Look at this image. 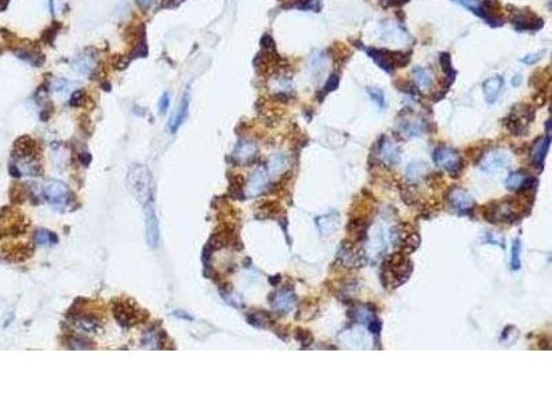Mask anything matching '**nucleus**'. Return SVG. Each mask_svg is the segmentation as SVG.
<instances>
[{"mask_svg":"<svg viewBox=\"0 0 552 414\" xmlns=\"http://www.w3.org/2000/svg\"><path fill=\"white\" fill-rule=\"evenodd\" d=\"M433 162L436 166H439L446 171H449L451 176H457L463 170V161L460 158L457 151L451 149L449 146H439L433 152Z\"/></svg>","mask_w":552,"mask_h":414,"instance_id":"obj_4","label":"nucleus"},{"mask_svg":"<svg viewBox=\"0 0 552 414\" xmlns=\"http://www.w3.org/2000/svg\"><path fill=\"white\" fill-rule=\"evenodd\" d=\"M520 239H515L512 243V250H511V268L516 270L520 268Z\"/></svg>","mask_w":552,"mask_h":414,"instance_id":"obj_25","label":"nucleus"},{"mask_svg":"<svg viewBox=\"0 0 552 414\" xmlns=\"http://www.w3.org/2000/svg\"><path fill=\"white\" fill-rule=\"evenodd\" d=\"M543 57V53H535V54H529L526 57L520 58V62L526 64V65H533L535 62H538Z\"/></svg>","mask_w":552,"mask_h":414,"instance_id":"obj_35","label":"nucleus"},{"mask_svg":"<svg viewBox=\"0 0 552 414\" xmlns=\"http://www.w3.org/2000/svg\"><path fill=\"white\" fill-rule=\"evenodd\" d=\"M127 182L130 191L137 198V200L141 204H146L151 202V174L148 169L142 164H134L127 176Z\"/></svg>","mask_w":552,"mask_h":414,"instance_id":"obj_1","label":"nucleus"},{"mask_svg":"<svg viewBox=\"0 0 552 414\" xmlns=\"http://www.w3.org/2000/svg\"><path fill=\"white\" fill-rule=\"evenodd\" d=\"M520 83H522V76L520 75H515V76L512 77V85L515 86V87L520 85Z\"/></svg>","mask_w":552,"mask_h":414,"instance_id":"obj_41","label":"nucleus"},{"mask_svg":"<svg viewBox=\"0 0 552 414\" xmlns=\"http://www.w3.org/2000/svg\"><path fill=\"white\" fill-rule=\"evenodd\" d=\"M101 86H102V90H105V91H109L110 90V85L109 83H107V82H104Z\"/></svg>","mask_w":552,"mask_h":414,"instance_id":"obj_45","label":"nucleus"},{"mask_svg":"<svg viewBox=\"0 0 552 414\" xmlns=\"http://www.w3.org/2000/svg\"><path fill=\"white\" fill-rule=\"evenodd\" d=\"M385 270L387 276L392 280V286L398 288L410 278L413 264L403 253H395L385 262Z\"/></svg>","mask_w":552,"mask_h":414,"instance_id":"obj_2","label":"nucleus"},{"mask_svg":"<svg viewBox=\"0 0 552 414\" xmlns=\"http://www.w3.org/2000/svg\"><path fill=\"white\" fill-rule=\"evenodd\" d=\"M311 62H312V68H319L322 67L323 65V55L322 54H315L314 57H312V59H311Z\"/></svg>","mask_w":552,"mask_h":414,"instance_id":"obj_38","label":"nucleus"},{"mask_svg":"<svg viewBox=\"0 0 552 414\" xmlns=\"http://www.w3.org/2000/svg\"><path fill=\"white\" fill-rule=\"evenodd\" d=\"M507 163H508V158L505 153L502 151H493L482 158L479 167L486 173H497V171H501L507 166Z\"/></svg>","mask_w":552,"mask_h":414,"instance_id":"obj_12","label":"nucleus"},{"mask_svg":"<svg viewBox=\"0 0 552 414\" xmlns=\"http://www.w3.org/2000/svg\"><path fill=\"white\" fill-rule=\"evenodd\" d=\"M413 79H414V82H416L417 87L421 89V90L428 89V87L431 86V83H432V77H431V75L425 71L424 68L421 67H416L413 69Z\"/></svg>","mask_w":552,"mask_h":414,"instance_id":"obj_19","label":"nucleus"},{"mask_svg":"<svg viewBox=\"0 0 552 414\" xmlns=\"http://www.w3.org/2000/svg\"><path fill=\"white\" fill-rule=\"evenodd\" d=\"M176 315H177V316H179V318H182V319H184V318H187L188 321H192V316H191V315H188V313H185V312H179V311H177V312H176Z\"/></svg>","mask_w":552,"mask_h":414,"instance_id":"obj_42","label":"nucleus"},{"mask_svg":"<svg viewBox=\"0 0 552 414\" xmlns=\"http://www.w3.org/2000/svg\"><path fill=\"white\" fill-rule=\"evenodd\" d=\"M502 86H504V79L501 76H493L484 82L483 94L487 104H494L497 101L499 95L501 93Z\"/></svg>","mask_w":552,"mask_h":414,"instance_id":"obj_15","label":"nucleus"},{"mask_svg":"<svg viewBox=\"0 0 552 414\" xmlns=\"http://www.w3.org/2000/svg\"><path fill=\"white\" fill-rule=\"evenodd\" d=\"M409 0H391L390 1V4H405V3H408Z\"/></svg>","mask_w":552,"mask_h":414,"instance_id":"obj_44","label":"nucleus"},{"mask_svg":"<svg viewBox=\"0 0 552 414\" xmlns=\"http://www.w3.org/2000/svg\"><path fill=\"white\" fill-rule=\"evenodd\" d=\"M145 207V235H146V242L149 247H158L159 243V221L156 217L155 206L152 202H148L144 204Z\"/></svg>","mask_w":552,"mask_h":414,"instance_id":"obj_8","label":"nucleus"},{"mask_svg":"<svg viewBox=\"0 0 552 414\" xmlns=\"http://www.w3.org/2000/svg\"><path fill=\"white\" fill-rule=\"evenodd\" d=\"M269 321H271V318L267 312H255L247 318V322L255 327H267Z\"/></svg>","mask_w":552,"mask_h":414,"instance_id":"obj_24","label":"nucleus"},{"mask_svg":"<svg viewBox=\"0 0 552 414\" xmlns=\"http://www.w3.org/2000/svg\"><path fill=\"white\" fill-rule=\"evenodd\" d=\"M156 1H158V0H137L138 6H141L142 9H149V7H152Z\"/></svg>","mask_w":552,"mask_h":414,"instance_id":"obj_39","label":"nucleus"},{"mask_svg":"<svg viewBox=\"0 0 552 414\" xmlns=\"http://www.w3.org/2000/svg\"><path fill=\"white\" fill-rule=\"evenodd\" d=\"M505 185L511 191H525L537 185V181L532 176H529L527 173L520 170V171L511 173L505 181Z\"/></svg>","mask_w":552,"mask_h":414,"instance_id":"obj_13","label":"nucleus"},{"mask_svg":"<svg viewBox=\"0 0 552 414\" xmlns=\"http://www.w3.org/2000/svg\"><path fill=\"white\" fill-rule=\"evenodd\" d=\"M35 242L42 246H51V245H55V243L58 242V237H57L55 234H53L50 231L42 229V231H37V232H36V235H35Z\"/></svg>","mask_w":552,"mask_h":414,"instance_id":"obj_22","label":"nucleus"},{"mask_svg":"<svg viewBox=\"0 0 552 414\" xmlns=\"http://www.w3.org/2000/svg\"><path fill=\"white\" fill-rule=\"evenodd\" d=\"M61 26L62 25H61L58 21H54V22L51 24V26H49L46 31H43L40 40H42L43 43H46V44H53V43H54V39H55V36L58 34V31L61 29Z\"/></svg>","mask_w":552,"mask_h":414,"instance_id":"obj_23","label":"nucleus"},{"mask_svg":"<svg viewBox=\"0 0 552 414\" xmlns=\"http://www.w3.org/2000/svg\"><path fill=\"white\" fill-rule=\"evenodd\" d=\"M512 24L515 25V28L518 31H537L543 26V19H535L532 21L529 18L525 17H518L512 21Z\"/></svg>","mask_w":552,"mask_h":414,"instance_id":"obj_20","label":"nucleus"},{"mask_svg":"<svg viewBox=\"0 0 552 414\" xmlns=\"http://www.w3.org/2000/svg\"><path fill=\"white\" fill-rule=\"evenodd\" d=\"M80 162L85 164V166H87L90 162H91V156H90V153H82L80 155Z\"/></svg>","mask_w":552,"mask_h":414,"instance_id":"obj_40","label":"nucleus"},{"mask_svg":"<svg viewBox=\"0 0 552 414\" xmlns=\"http://www.w3.org/2000/svg\"><path fill=\"white\" fill-rule=\"evenodd\" d=\"M423 130H424V126H423V123H421V122H416V123H406L405 126L402 127V131H403V133H405V135H406V137H409V138L420 135L421 133H423Z\"/></svg>","mask_w":552,"mask_h":414,"instance_id":"obj_26","label":"nucleus"},{"mask_svg":"<svg viewBox=\"0 0 552 414\" xmlns=\"http://www.w3.org/2000/svg\"><path fill=\"white\" fill-rule=\"evenodd\" d=\"M83 100H85V91L83 90H76V91H73L72 97H71V105L72 107H79V105L83 104Z\"/></svg>","mask_w":552,"mask_h":414,"instance_id":"obj_34","label":"nucleus"},{"mask_svg":"<svg viewBox=\"0 0 552 414\" xmlns=\"http://www.w3.org/2000/svg\"><path fill=\"white\" fill-rule=\"evenodd\" d=\"M377 156H378V159L385 166H395L400 161L399 146L395 144L392 140L384 137L381 141H380V144H378Z\"/></svg>","mask_w":552,"mask_h":414,"instance_id":"obj_11","label":"nucleus"},{"mask_svg":"<svg viewBox=\"0 0 552 414\" xmlns=\"http://www.w3.org/2000/svg\"><path fill=\"white\" fill-rule=\"evenodd\" d=\"M285 158L282 156V155H275L273 158H272L271 161V170L272 171H278V170L281 169L282 166L285 164Z\"/></svg>","mask_w":552,"mask_h":414,"instance_id":"obj_36","label":"nucleus"},{"mask_svg":"<svg viewBox=\"0 0 552 414\" xmlns=\"http://www.w3.org/2000/svg\"><path fill=\"white\" fill-rule=\"evenodd\" d=\"M188 107H189V97H188L187 94V95L182 98V102H181V107H179V110L178 113H177V116H176V119H174L173 123H171V131H173V133H176V131L178 130L179 126L182 125V122H184L185 118H187Z\"/></svg>","mask_w":552,"mask_h":414,"instance_id":"obj_21","label":"nucleus"},{"mask_svg":"<svg viewBox=\"0 0 552 414\" xmlns=\"http://www.w3.org/2000/svg\"><path fill=\"white\" fill-rule=\"evenodd\" d=\"M44 196L55 207H67L72 198L68 186L60 181H49L44 185Z\"/></svg>","mask_w":552,"mask_h":414,"instance_id":"obj_6","label":"nucleus"},{"mask_svg":"<svg viewBox=\"0 0 552 414\" xmlns=\"http://www.w3.org/2000/svg\"><path fill=\"white\" fill-rule=\"evenodd\" d=\"M73 323L76 324V327L83 330V331H87V333H101L102 331L101 324L98 323V321L91 318V316H87V315L76 316Z\"/></svg>","mask_w":552,"mask_h":414,"instance_id":"obj_17","label":"nucleus"},{"mask_svg":"<svg viewBox=\"0 0 552 414\" xmlns=\"http://www.w3.org/2000/svg\"><path fill=\"white\" fill-rule=\"evenodd\" d=\"M532 119H533V110L529 107H526V110H522V107H520V110L511 112V115L505 120V126L514 135L525 134Z\"/></svg>","mask_w":552,"mask_h":414,"instance_id":"obj_7","label":"nucleus"},{"mask_svg":"<svg viewBox=\"0 0 552 414\" xmlns=\"http://www.w3.org/2000/svg\"><path fill=\"white\" fill-rule=\"evenodd\" d=\"M267 182H268V174H267L265 169H257L253 173V176L250 177L249 186H247V194L250 196H257L258 194H261L264 188L267 186Z\"/></svg>","mask_w":552,"mask_h":414,"instance_id":"obj_16","label":"nucleus"},{"mask_svg":"<svg viewBox=\"0 0 552 414\" xmlns=\"http://www.w3.org/2000/svg\"><path fill=\"white\" fill-rule=\"evenodd\" d=\"M140 313H141V308L136 306V304L130 300L116 301L113 305V315L116 321L125 327H130L138 323V321L141 319Z\"/></svg>","mask_w":552,"mask_h":414,"instance_id":"obj_5","label":"nucleus"},{"mask_svg":"<svg viewBox=\"0 0 552 414\" xmlns=\"http://www.w3.org/2000/svg\"><path fill=\"white\" fill-rule=\"evenodd\" d=\"M257 153V146L253 143H243L236 148L235 151V158L238 159L240 163H249V162L253 161V158Z\"/></svg>","mask_w":552,"mask_h":414,"instance_id":"obj_18","label":"nucleus"},{"mask_svg":"<svg viewBox=\"0 0 552 414\" xmlns=\"http://www.w3.org/2000/svg\"><path fill=\"white\" fill-rule=\"evenodd\" d=\"M148 54V47H146V43L145 39H142L141 42L138 43L136 46V49L131 51V58H138V57H146Z\"/></svg>","mask_w":552,"mask_h":414,"instance_id":"obj_32","label":"nucleus"},{"mask_svg":"<svg viewBox=\"0 0 552 414\" xmlns=\"http://www.w3.org/2000/svg\"><path fill=\"white\" fill-rule=\"evenodd\" d=\"M550 143H551V138H550V133L547 134V137L540 138L537 143H534L533 148H532V162L537 169H543L544 161L547 158V153L550 149Z\"/></svg>","mask_w":552,"mask_h":414,"instance_id":"obj_14","label":"nucleus"},{"mask_svg":"<svg viewBox=\"0 0 552 414\" xmlns=\"http://www.w3.org/2000/svg\"><path fill=\"white\" fill-rule=\"evenodd\" d=\"M296 294L291 288H282L271 296L272 306L281 313H289L296 305Z\"/></svg>","mask_w":552,"mask_h":414,"instance_id":"obj_10","label":"nucleus"},{"mask_svg":"<svg viewBox=\"0 0 552 414\" xmlns=\"http://www.w3.org/2000/svg\"><path fill=\"white\" fill-rule=\"evenodd\" d=\"M424 169H425L424 166H421V164H418V163H411V164L408 167V178L409 180H411V181H414V180H417L420 176H423Z\"/></svg>","mask_w":552,"mask_h":414,"instance_id":"obj_29","label":"nucleus"},{"mask_svg":"<svg viewBox=\"0 0 552 414\" xmlns=\"http://www.w3.org/2000/svg\"><path fill=\"white\" fill-rule=\"evenodd\" d=\"M439 61H441V65H442V69L445 71V73L449 76V85H450L451 82L454 80V71H453V67H451V59H450V55L447 54V53H443V54H441V58H439Z\"/></svg>","mask_w":552,"mask_h":414,"instance_id":"obj_27","label":"nucleus"},{"mask_svg":"<svg viewBox=\"0 0 552 414\" xmlns=\"http://www.w3.org/2000/svg\"><path fill=\"white\" fill-rule=\"evenodd\" d=\"M7 4H9V0H0V11H3V10L6 9Z\"/></svg>","mask_w":552,"mask_h":414,"instance_id":"obj_43","label":"nucleus"},{"mask_svg":"<svg viewBox=\"0 0 552 414\" xmlns=\"http://www.w3.org/2000/svg\"><path fill=\"white\" fill-rule=\"evenodd\" d=\"M296 338H297L298 341L304 345V347H306V345H311L312 344V341H314V337H312V334L308 331V330H304V329H297V333H296Z\"/></svg>","mask_w":552,"mask_h":414,"instance_id":"obj_30","label":"nucleus"},{"mask_svg":"<svg viewBox=\"0 0 552 414\" xmlns=\"http://www.w3.org/2000/svg\"><path fill=\"white\" fill-rule=\"evenodd\" d=\"M367 93L370 95V98L375 102V105H378L380 108H385V95L382 93L381 90L378 89H367Z\"/></svg>","mask_w":552,"mask_h":414,"instance_id":"obj_28","label":"nucleus"},{"mask_svg":"<svg viewBox=\"0 0 552 414\" xmlns=\"http://www.w3.org/2000/svg\"><path fill=\"white\" fill-rule=\"evenodd\" d=\"M261 47H263L265 51H273V50H275V42H273V39H272L271 35L265 34L263 37H261Z\"/></svg>","mask_w":552,"mask_h":414,"instance_id":"obj_33","label":"nucleus"},{"mask_svg":"<svg viewBox=\"0 0 552 414\" xmlns=\"http://www.w3.org/2000/svg\"><path fill=\"white\" fill-rule=\"evenodd\" d=\"M447 200L450 203V206L457 210L459 213H468L471 212L475 206V200L471 195L468 194L465 189L463 188H453L449 195H447Z\"/></svg>","mask_w":552,"mask_h":414,"instance_id":"obj_9","label":"nucleus"},{"mask_svg":"<svg viewBox=\"0 0 552 414\" xmlns=\"http://www.w3.org/2000/svg\"><path fill=\"white\" fill-rule=\"evenodd\" d=\"M338 85H340V77H338V75H331V76L327 79V82H326L324 87H323V94L334 91L336 89H338Z\"/></svg>","mask_w":552,"mask_h":414,"instance_id":"obj_31","label":"nucleus"},{"mask_svg":"<svg viewBox=\"0 0 552 414\" xmlns=\"http://www.w3.org/2000/svg\"><path fill=\"white\" fill-rule=\"evenodd\" d=\"M169 105H170V95L169 93L163 94V97L160 98V104H159V109L161 113H166L169 109Z\"/></svg>","mask_w":552,"mask_h":414,"instance_id":"obj_37","label":"nucleus"},{"mask_svg":"<svg viewBox=\"0 0 552 414\" xmlns=\"http://www.w3.org/2000/svg\"><path fill=\"white\" fill-rule=\"evenodd\" d=\"M483 217L486 221L497 224V222H515L519 218L516 206L512 200L502 202H492L484 206Z\"/></svg>","mask_w":552,"mask_h":414,"instance_id":"obj_3","label":"nucleus"}]
</instances>
